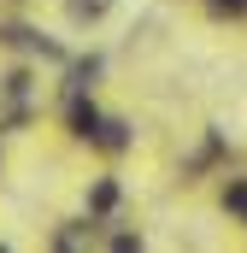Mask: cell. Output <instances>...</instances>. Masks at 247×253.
<instances>
[{
  "instance_id": "obj_1",
  "label": "cell",
  "mask_w": 247,
  "mask_h": 253,
  "mask_svg": "<svg viewBox=\"0 0 247 253\" xmlns=\"http://www.w3.org/2000/svg\"><path fill=\"white\" fill-rule=\"evenodd\" d=\"M100 118H106V112H100V106H94V100H88L82 88H71V94H65V129H71L77 141H94Z\"/></svg>"
},
{
  "instance_id": "obj_2",
  "label": "cell",
  "mask_w": 247,
  "mask_h": 253,
  "mask_svg": "<svg viewBox=\"0 0 247 253\" xmlns=\"http://www.w3.org/2000/svg\"><path fill=\"white\" fill-rule=\"evenodd\" d=\"M124 200V189H118V177H100L94 189H88V218H106L112 206Z\"/></svg>"
},
{
  "instance_id": "obj_3",
  "label": "cell",
  "mask_w": 247,
  "mask_h": 253,
  "mask_svg": "<svg viewBox=\"0 0 247 253\" xmlns=\"http://www.w3.org/2000/svg\"><path fill=\"white\" fill-rule=\"evenodd\" d=\"M135 135H129V124L124 118H100V129H94V147H106V153H124Z\"/></svg>"
},
{
  "instance_id": "obj_4",
  "label": "cell",
  "mask_w": 247,
  "mask_h": 253,
  "mask_svg": "<svg viewBox=\"0 0 247 253\" xmlns=\"http://www.w3.org/2000/svg\"><path fill=\"white\" fill-rule=\"evenodd\" d=\"M112 12V0H65V18L71 24H100Z\"/></svg>"
},
{
  "instance_id": "obj_5",
  "label": "cell",
  "mask_w": 247,
  "mask_h": 253,
  "mask_svg": "<svg viewBox=\"0 0 247 253\" xmlns=\"http://www.w3.org/2000/svg\"><path fill=\"white\" fill-rule=\"evenodd\" d=\"M224 212L247 218V177H230V183H224Z\"/></svg>"
},
{
  "instance_id": "obj_6",
  "label": "cell",
  "mask_w": 247,
  "mask_h": 253,
  "mask_svg": "<svg viewBox=\"0 0 247 253\" xmlns=\"http://www.w3.org/2000/svg\"><path fill=\"white\" fill-rule=\"evenodd\" d=\"M0 94H6V100H24V94H30V71H24V65L6 71V77H0Z\"/></svg>"
},
{
  "instance_id": "obj_7",
  "label": "cell",
  "mask_w": 247,
  "mask_h": 253,
  "mask_svg": "<svg viewBox=\"0 0 247 253\" xmlns=\"http://www.w3.org/2000/svg\"><path fill=\"white\" fill-rule=\"evenodd\" d=\"M94 77H100V59H77L71 65V88H88Z\"/></svg>"
},
{
  "instance_id": "obj_8",
  "label": "cell",
  "mask_w": 247,
  "mask_h": 253,
  "mask_svg": "<svg viewBox=\"0 0 247 253\" xmlns=\"http://www.w3.org/2000/svg\"><path fill=\"white\" fill-rule=\"evenodd\" d=\"M206 6H212L218 18H242V12H247V0H206Z\"/></svg>"
}]
</instances>
